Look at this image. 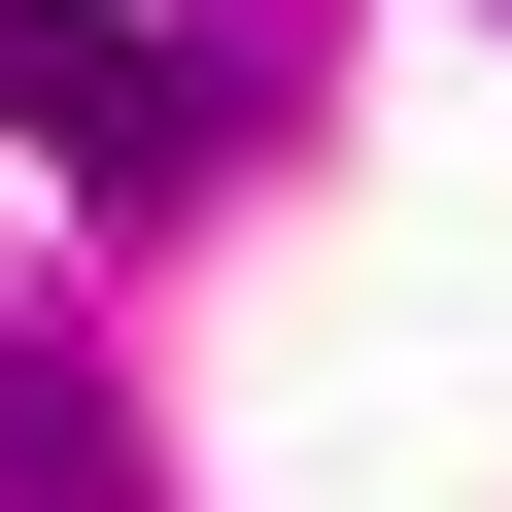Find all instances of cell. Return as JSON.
<instances>
[{"instance_id": "2", "label": "cell", "mask_w": 512, "mask_h": 512, "mask_svg": "<svg viewBox=\"0 0 512 512\" xmlns=\"http://www.w3.org/2000/svg\"><path fill=\"white\" fill-rule=\"evenodd\" d=\"M0 512H137V410H103L69 342H0Z\"/></svg>"}, {"instance_id": "1", "label": "cell", "mask_w": 512, "mask_h": 512, "mask_svg": "<svg viewBox=\"0 0 512 512\" xmlns=\"http://www.w3.org/2000/svg\"><path fill=\"white\" fill-rule=\"evenodd\" d=\"M0 137H35V171H103V205H171V171H205V103H171V35H137V0H0Z\"/></svg>"}]
</instances>
